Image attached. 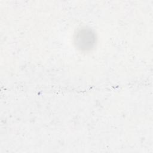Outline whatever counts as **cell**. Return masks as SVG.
<instances>
[{
  "label": "cell",
  "instance_id": "6da1fadb",
  "mask_svg": "<svg viewBox=\"0 0 153 153\" xmlns=\"http://www.w3.org/2000/svg\"><path fill=\"white\" fill-rule=\"evenodd\" d=\"M95 42V35L90 29L79 30L75 37V43L81 50H87L91 48Z\"/></svg>",
  "mask_w": 153,
  "mask_h": 153
}]
</instances>
